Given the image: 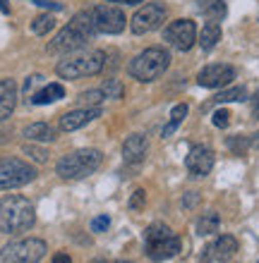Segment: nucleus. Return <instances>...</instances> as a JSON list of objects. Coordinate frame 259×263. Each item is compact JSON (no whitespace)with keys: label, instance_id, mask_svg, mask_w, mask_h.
<instances>
[{"label":"nucleus","instance_id":"nucleus-10","mask_svg":"<svg viewBox=\"0 0 259 263\" xmlns=\"http://www.w3.org/2000/svg\"><path fill=\"white\" fill-rule=\"evenodd\" d=\"M168 17V10L163 3H147V5H142L134 17L130 20V29H132V34L142 36V34H149V31H156V29L161 27L163 22Z\"/></svg>","mask_w":259,"mask_h":263},{"label":"nucleus","instance_id":"nucleus-25","mask_svg":"<svg viewBox=\"0 0 259 263\" xmlns=\"http://www.w3.org/2000/svg\"><path fill=\"white\" fill-rule=\"evenodd\" d=\"M53 29H56V17L48 12L39 14V17H34V22H31V31H34L36 36H46V34H50Z\"/></svg>","mask_w":259,"mask_h":263},{"label":"nucleus","instance_id":"nucleus-34","mask_svg":"<svg viewBox=\"0 0 259 263\" xmlns=\"http://www.w3.org/2000/svg\"><path fill=\"white\" fill-rule=\"evenodd\" d=\"M34 5H39V7H48V10H56V12H60L63 10V5L60 3H56V0H31Z\"/></svg>","mask_w":259,"mask_h":263},{"label":"nucleus","instance_id":"nucleus-9","mask_svg":"<svg viewBox=\"0 0 259 263\" xmlns=\"http://www.w3.org/2000/svg\"><path fill=\"white\" fill-rule=\"evenodd\" d=\"M89 14L98 34H120L127 24L125 12L118 5H113V3H98V5H94L89 10Z\"/></svg>","mask_w":259,"mask_h":263},{"label":"nucleus","instance_id":"nucleus-20","mask_svg":"<svg viewBox=\"0 0 259 263\" xmlns=\"http://www.w3.org/2000/svg\"><path fill=\"white\" fill-rule=\"evenodd\" d=\"M197 12L204 14L209 22H221L226 17L223 0H197Z\"/></svg>","mask_w":259,"mask_h":263},{"label":"nucleus","instance_id":"nucleus-21","mask_svg":"<svg viewBox=\"0 0 259 263\" xmlns=\"http://www.w3.org/2000/svg\"><path fill=\"white\" fill-rule=\"evenodd\" d=\"M221 41V27H218V22H206L202 29V34H199V46L202 50H214L216 48V43Z\"/></svg>","mask_w":259,"mask_h":263},{"label":"nucleus","instance_id":"nucleus-7","mask_svg":"<svg viewBox=\"0 0 259 263\" xmlns=\"http://www.w3.org/2000/svg\"><path fill=\"white\" fill-rule=\"evenodd\" d=\"M46 242L36 239V237H27V239H14V242L5 244L0 251V263H39L46 256Z\"/></svg>","mask_w":259,"mask_h":263},{"label":"nucleus","instance_id":"nucleus-19","mask_svg":"<svg viewBox=\"0 0 259 263\" xmlns=\"http://www.w3.org/2000/svg\"><path fill=\"white\" fill-rule=\"evenodd\" d=\"M65 98V89L63 84H46L41 91H36L34 96H31V103L34 105H48V103H56Z\"/></svg>","mask_w":259,"mask_h":263},{"label":"nucleus","instance_id":"nucleus-31","mask_svg":"<svg viewBox=\"0 0 259 263\" xmlns=\"http://www.w3.org/2000/svg\"><path fill=\"white\" fill-rule=\"evenodd\" d=\"M111 228V215H96L91 220V232H106Z\"/></svg>","mask_w":259,"mask_h":263},{"label":"nucleus","instance_id":"nucleus-38","mask_svg":"<svg viewBox=\"0 0 259 263\" xmlns=\"http://www.w3.org/2000/svg\"><path fill=\"white\" fill-rule=\"evenodd\" d=\"M250 146H252V148H259V132L254 134L252 139H250Z\"/></svg>","mask_w":259,"mask_h":263},{"label":"nucleus","instance_id":"nucleus-29","mask_svg":"<svg viewBox=\"0 0 259 263\" xmlns=\"http://www.w3.org/2000/svg\"><path fill=\"white\" fill-rule=\"evenodd\" d=\"M228 148H231L233 153L243 156V153L250 148V139H245V137H233V139H228Z\"/></svg>","mask_w":259,"mask_h":263},{"label":"nucleus","instance_id":"nucleus-17","mask_svg":"<svg viewBox=\"0 0 259 263\" xmlns=\"http://www.w3.org/2000/svg\"><path fill=\"white\" fill-rule=\"evenodd\" d=\"M17 105V84L14 79H0V122L12 115Z\"/></svg>","mask_w":259,"mask_h":263},{"label":"nucleus","instance_id":"nucleus-16","mask_svg":"<svg viewBox=\"0 0 259 263\" xmlns=\"http://www.w3.org/2000/svg\"><path fill=\"white\" fill-rule=\"evenodd\" d=\"M149 153V139L144 134H130L123 144V158L125 163H142Z\"/></svg>","mask_w":259,"mask_h":263},{"label":"nucleus","instance_id":"nucleus-39","mask_svg":"<svg viewBox=\"0 0 259 263\" xmlns=\"http://www.w3.org/2000/svg\"><path fill=\"white\" fill-rule=\"evenodd\" d=\"M0 12H10V5H7V0H0Z\"/></svg>","mask_w":259,"mask_h":263},{"label":"nucleus","instance_id":"nucleus-32","mask_svg":"<svg viewBox=\"0 0 259 263\" xmlns=\"http://www.w3.org/2000/svg\"><path fill=\"white\" fill-rule=\"evenodd\" d=\"M211 122H214V127H218V129H226L228 122H231V115H228V110H216L214 118H211Z\"/></svg>","mask_w":259,"mask_h":263},{"label":"nucleus","instance_id":"nucleus-36","mask_svg":"<svg viewBox=\"0 0 259 263\" xmlns=\"http://www.w3.org/2000/svg\"><path fill=\"white\" fill-rule=\"evenodd\" d=\"M252 115L259 120V91H257V93H254V96H252Z\"/></svg>","mask_w":259,"mask_h":263},{"label":"nucleus","instance_id":"nucleus-11","mask_svg":"<svg viewBox=\"0 0 259 263\" xmlns=\"http://www.w3.org/2000/svg\"><path fill=\"white\" fill-rule=\"evenodd\" d=\"M163 41H168L175 50L187 53L197 41V24L192 20H175L163 29Z\"/></svg>","mask_w":259,"mask_h":263},{"label":"nucleus","instance_id":"nucleus-24","mask_svg":"<svg viewBox=\"0 0 259 263\" xmlns=\"http://www.w3.org/2000/svg\"><path fill=\"white\" fill-rule=\"evenodd\" d=\"M247 98V89L245 86H233V89H226L221 93L211 98V103H240Z\"/></svg>","mask_w":259,"mask_h":263},{"label":"nucleus","instance_id":"nucleus-5","mask_svg":"<svg viewBox=\"0 0 259 263\" xmlns=\"http://www.w3.org/2000/svg\"><path fill=\"white\" fill-rule=\"evenodd\" d=\"M144 244H147V254L151 261H168V258L178 256L180 254V237L175 235L173 230L163 222H154L149 225L147 232H144Z\"/></svg>","mask_w":259,"mask_h":263},{"label":"nucleus","instance_id":"nucleus-15","mask_svg":"<svg viewBox=\"0 0 259 263\" xmlns=\"http://www.w3.org/2000/svg\"><path fill=\"white\" fill-rule=\"evenodd\" d=\"M96 118H101V108H77V110L65 112L63 118H60V129L63 132L82 129V127H87Z\"/></svg>","mask_w":259,"mask_h":263},{"label":"nucleus","instance_id":"nucleus-40","mask_svg":"<svg viewBox=\"0 0 259 263\" xmlns=\"http://www.w3.org/2000/svg\"><path fill=\"white\" fill-rule=\"evenodd\" d=\"M94 263H106V261H103V258H96ZM113 263H132V261H113Z\"/></svg>","mask_w":259,"mask_h":263},{"label":"nucleus","instance_id":"nucleus-14","mask_svg":"<svg viewBox=\"0 0 259 263\" xmlns=\"http://www.w3.org/2000/svg\"><path fill=\"white\" fill-rule=\"evenodd\" d=\"M214 163H216V156H214V151L209 146L204 144L192 146L187 158H185V165H187L189 175H195V177H206L214 170Z\"/></svg>","mask_w":259,"mask_h":263},{"label":"nucleus","instance_id":"nucleus-22","mask_svg":"<svg viewBox=\"0 0 259 263\" xmlns=\"http://www.w3.org/2000/svg\"><path fill=\"white\" fill-rule=\"evenodd\" d=\"M218 225H221V218H218L216 211H209V213H204L199 220H197V235H214L218 230Z\"/></svg>","mask_w":259,"mask_h":263},{"label":"nucleus","instance_id":"nucleus-3","mask_svg":"<svg viewBox=\"0 0 259 263\" xmlns=\"http://www.w3.org/2000/svg\"><path fill=\"white\" fill-rule=\"evenodd\" d=\"M103 163V153L98 148H77L56 163V173L63 180H84L94 175Z\"/></svg>","mask_w":259,"mask_h":263},{"label":"nucleus","instance_id":"nucleus-2","mask_svg":"<svg viewBox=\"0 0 259 263\" xmlns=\"http://www.w3.org/2000/svg\"><path fill=\"white\" fill-rule=\"evenodd\" d=\"M36 222L34 203L22 194H10L0 199V232L3 235H17L29 232Z\"/></svg>","mask_w":259,"mask_h":263},{"label":"nucleus","instance_id":"nucleus-33","mask_svg":"<svg viewBox=\"0 0 259 263\" xmlns=\"http://www.w3.org/2000/svg\"><path fill=\"white\" fill-rule=\"evenodd\" d=\"M199 203V194L197 192H187V194L182 196V206L185 208H195Z\"/></svg>","mask_w":259,"mask_h":263},{"label":"nucleus","instance_id":"nucleus-6","mask_svg":"<svg viewBox=\"0 0 259 263\" xmlns=\"http://www.w3.org/2000/svg\"><path fill=\"white\" fill-rule=\"evenodd\" d=\"M168 65H170V53L168 50L161 48V46H151V48L142 50L140 55L127 65V72H130L132 79L147 84V82L159 79V77L168 69Z\"/></svg>","mask_w":259,"mask_h":263},{"label":"nucleus","instance_id":"nucleus-35","mask_svg":"<svg viewBox=\"0 0 259 263\" xmlns=\"http://www.w3.org/2000/svg\"><path fill=\"white\" fill-rule=\"evenodd\" d=\"M50 263H72V256H70V254H65V251H58Z\"/></svg>","mask_w":259,"mask_h":263},{"label":"nucleus","instance_id":"nucleus-8","mask_svg":"<svg viewBox=\"0 0 259 263\" xmlns=\"http://www.w3.org/2000/svg\"><path fill=\"white\" fill-rule=\"evenodd\" d=\"M36 167L24 163L22 158H3L0 160V192L20 189L36 180Z\"/></svg>","mask_w":259,"mask_h":263},{"label":"nucleus","instance_id":"nucleus-18","mask_svg":"<svg viewBox=\"0 0 259 263\" xmlns=\"http://www.w3.org/2000/svg\"><path fill=\"white\" fill-rule=\"evenodd\" d=\"M22 134H24L29 141H46V144H50V141H56L58 139V129L56 127H50L48 122H34V125H27Z\"/></svg>","mask_w":259,"mask_h":263},{"label":"nucleus","instance_id":"nucleus-23","mask_svg":"<svg viewBox=\"0 0 259 263\" xmlns=\"http://www.w3.org/2000/svg\"><path fill=\"white\" fill-rule=\"evenodd\" d=\"M185 118H187V105H185V103H178V105L173 108V110H170L168 125L163 127V137H166V139L173 137V132L182 125V120H185Z\"/></svg>","mask_w":259,"mask_h":263},{"label":"nucleus","instance_id":"nucleus-1","mask_svg":"<svg viewBox=\"0 0 259 263\" xmlns=\"http://www.w3.org/2000/svg\"><path fill=\"white\" fill-rule=\"evenodd\" d=\"M96 27H94V20H91L89 12H79L72 17V22H67L58 36L48 43V53L50 55H70V53H77V50L87 48L89 41H94L96 36Z\"/></svg>","mask_w":259,"mask_h":263},{"label":"nucleus","instance_id":"nucleus-12","mask_svg":"<svg viewBox=\"0 0 259 263\" xmlns=\"http://www.w3.org/2000/svg\"><path fill=\"white\" fill-rule=\"evenodd\" d=\"M235 254H238V239L233 235H221L211 244H206L199 263H228Z\"/></svg>","mask_w":259,"mask_h":263},{"label":"nucleus","instance_id":"nucleus-28","mask_svg":"<svg viewBox=\"0 0 259 263\" xmlns=\"http://www.w3.org/2000/svg\"><path fill=\"white\" fill-rule=\"evenodd\" d=\"M22 151L27 153L29 158H34L36 163H48V156H50V153L46 151V148H41V146H36V141H34V146H31V144H24V148H22Z\"/></svg>","mask_w":259,"mask_h":263},{"label":"nucleus","instance_id":"nucleus-26","mask_svg":"<svg viewBox=\"0 0 259 263\" xmlns=\"http://www.w3.org/2000/svg\"><path fill=\"white\" fill-rule=\"evenodd\" d=\"M103 98H106V93L101 89H91V91H82L77 101H79V105H87V108H98Z\"/></svg>","mask_w":259,"mask_h":263},{"label":"nucleus","instance_id":"nucleus-30","mask_svg":"<svg viewBox=\"0 0 259 263\" xmlns=\"http://www.w3.org/2000/svg\"><path fill=\"white\" fill-rule=\"evenodd\" d=\"M144 203H147V192H144V189H137V192L130 196V203H127V206H130V211H142Z\"/></svg>","mask_w":259,"mask_h":263},{"label":"nucleus","instance_id":"nucleus-13","mask_svg":"<svg viewBox=\"0 0 259 263\" xmlns=\"http://www.w3.org/2000/svg\"><path fill=\"white\" fill-rule=\"evenodd\" d=\"M235 79V69L231 65L216 63V65H206V67L197 74V84L204 89H223Z\"/></svg>","mask_w":259,"mask_h":263},{"label":"nucleus","instance_id":"nucleus-4","mask_svg":"<svg viewBox=\"0 0 259 263\" xmlns=\"http://www.w3.org/2000/svg\"><path fill=\"white\" fill-rule=\"evenodd\" d=\"M106 50H89V53H70L56 65L58 77L63 79H82L103 72L106 67Z\"/></svg>","mask_w":259,"mask_h":263},{"label":"nucleus","instance_id":"nucleus-27","mask_svg":"<svg viewBox=\"0 0 259 263\" xmlns=\"http://www.w3.org/2000/svg\"><path fill=\"white\" fill-rule=\"evenodd\" d=\"M101 91L106 93V98H123L125 96V89H123V84L118 79H106L101 84Z\"/></svg>","mask_w":259,"mask_h":263},{"label":"nucleus","instance_id":"nucleus-37","mask_svg":"<svg viewBox=\"0 0 259 263\" xmlns=\"http://www.w3.org/2000/svg\"><path fill=\"white\" fill-rule=\"evenodd\" d=\"M106 3H120V5H140L144 0H106Z\"/></svg>","mask_w":259,"mask_h":263}]
</instances>
